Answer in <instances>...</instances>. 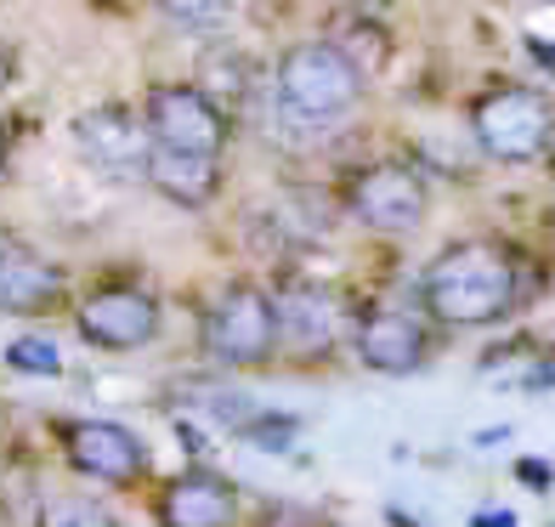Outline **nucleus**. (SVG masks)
Returning <instances> with one entry per match:
<instances>
[{"instance_id":"obj_23","label":"nucleus","mask_w":555,"mask_h":527,"mask_svg":"<svg viewBox=\"0 0 555 527\" xmlns=\"http://www.w3.org/2000/svg\"><path fill=\"white\" fill-rule=\"evenodd\" d=\"M511 432H504V425H493V432H476V448H493V442H504Z\"/></svg>"},{"instance_id":"obj_5","label":"nucleus","mask_w":555,"mask_h":527,"mask_svg":"<svg viewBox=\"0 0 555 527\" xmlns=\"http://www.w3.org/2000/svg\"><path fill=\"white\" fill-rule=\"evenodd\" d=\"M142 125L154 137V147H170V154L216 159L227 142V108H216L193 86H154L147 91V108H142Z\"/></svg>"},{"instance_id":"obj_11","label":"nucleus","mask_w":555,"mask_h":527,"mask_svg":"<svg viewBox=\"0 0 555 527\" xmlns=\"http://www.w3.org/2000/svg\"><path fill=\"white\" fill-rule=\"evenodd\" d=\"M165 527H233L238 522V483L216 471H188L159 493Z\"/></svg>"},{"instance_id":"obj_18","label":"nucleus","mask_w":555,"mask_h":527,"mask_svg":"<svg viewBox=\"0 0 555 527\" xmlns=\"http://www.w3.org/2000/svg\"><path fill=\"white\" fill-rule=\"evenodd\" d=\"M300 432V420H289V414H272V420H244V442L249 448H289V437Z\"/></svg>"},{"instance_id":"obj_20","label":"nucleus","mask_w":555,"mask_h":527,"mask_svg":"<svg viewBox=\"0 0 555 527\" xmlns=\"http://www.w3.org/2000/svg\"><path fill=\"white\" fill-rule=\"evenodd\" d=\"M470 527H516V516H511V511H476Z\"/></svg>"},{"instance_id":"obj_8","label":"nucleus","mask_w":555,"mask_h":527,"mask_svg":"<svg viewBox=\"0 0 555 527\" xmlns=\"http://www.w3.org/2000/svg\"><path fill=\"white\" fill-rule=\"evenodd\" d=\"M74 323H80V335L103 351H137L159 335V300L142 295V290H103L74 312Z\"/></svg>"},{"instance_id":"obj_12","label":"nucleus","mask_w":555,"mask_h":527,"mask_svg":"<svg viewBox=\"0 0 555 527\" xmlns=\"http://www.w3.org/2000/svg\"><path fill=\"white\" fill-rule=\"evenodd\" d=\"M63 267L35 256L23 244H7L0 249V312H52L63 307Z\"/></svg>"},{"instance_id":"obj_13","label":"nucleus","mask_w":555,"mask_h":527,"mask_svg":"<svg viewBox=\"0 0 555 527\" xmlns=\"http://www.w3.org/2000/svg\"><path fill=\"white\" fill-rule=\"evenodd\" d=\"M278 307V340L295 346V351H323L335 340V300L323 295L318 284H284V295H272Z\"/></svg>"},{"instance_id":"obj_16","label":"nucleus","mask_w":555,"mask_h":527,"mask_svg":"<svg viewBox=\"0 0 555 527\" xmlns=\"http://www.w3.org/2000/svg\"><path fill=\"white\" fill-rule=\"evenodd\" d=\"M7 363L23 369V374H57V369H63L57 346H52V340H35V335L12 340V346H7Z\"/></svg>"},{"instance_id":"obj_17","label":"nucleus","mask_w":555,"mask_h":527,"mask_svg":"<svg viewBox=\"0 0 555 527\" xmlns=\"http://www.w3.org/2000/svg\"><path fill=\"white\" fill-rule=\"evenodd\" d=\"M165 23H176V29L188 35H221L227 29V7H165Z\"/></svg>"},{"instance_id":"obj_10","label":"nucleus","mask_w":555,"mask_h":527,"mask_svg":"<svg viewBox=\"0 0 555 527\" xmlns=\"http://www.w3.org/2000/svg\"><path fill=\"white\" fill-rule=\"evenodd\" d=\"M74 137H80L86 159L103 165V170H142L147 176V159H154V137H147V125L131 119L125 108H91L74 119Z\"/></svg>"},{"instance_id":"obj_19","label":"nucleus","mask_w":555,"mask_h":527,"mask_svg":"<svg viewBox=\"0 0 555 527\" xmlns=\"http://www.w3.org/2000/svg\"><path fill=\"white\" fill-rule=\"evenodd\" d=\"M516 471H521V483L533 488V493H544V488H550V465H544V460H521Z\"/></svg>"},{"instance_id":"obj_15","label":"nucleus","mask_w":555,"mask_h":527,"mask_svg":"<svg viewBox=\"0 0 555 527\" xmlns=\"http://www.w3.org/2000/svg\"><path fill=\"white\" fill-rule=\"evenodd\" d=\"M35 527H119L108 505H96L86 493H57L40 505V522Z\"/></svg>"},{"instance_id":"obj_9","label":"nucleus","mask_w":555,"mask_h":527,"mask_svg":"<svg viewBox=\"0 0 555 527\" xmlns=\"http://www.w3.org/2000/svg\"><path fill=\"white\" fill-rule=\"evenodd\" d=\"M351 346H358V358L380 374H414L425 363V351H431V335H425V323L414 312L380 307L351 330Z\"/></svg>"},{"instance_id":"obj_22","label":"nucleus","mask_w":555,"mask_h":527,"mask_svg":"<svg viewBox=\"0 0 555 527\" xmlns=\"http://www.w3.org/2000/svg\"><path fill=\"white\" fill-rule=\"evenodd\" d=\"M7 86H12V46L0 40V91H7Z\"/></svg>"},{"instance_id":"obj_24","label":"nucleus","mask_w":555,"mask_h":527,"mask_svg":"<svg viewBox=\"0 0 555 527\" xmlns=\"http://www.w3.org/2000/svg\"><path fill=\"white\" fill-rule=\"evenodd\" d=\"M0 176H7V131H0Z\"/></svg>"},{"instance_id":"obj_4","label":"nucleus","mask_w":555,"mask_h":527,"mask_svg":"<svg viewBox=\"0 0 555 527\" xmlns=\"http://www.w3.org/2000/svg\"><path fill=\"white\" fill-rule=\"evenodd\" d=\"M470 131H476V142H482L493 159L521 165V159L544 154V142L555 131V108L544 103L539 91H527V86H504V91H493V97L476 103Z\"/></svg>"},{"instance_id":"obj_21","label":"nucleus","mask_w":555,"mask_h":527,"mask_svg":"<svg viewBox=\"0 0 555 527\" xmlns=\"http://www.w3.org/2000/svg\"><path fill=\"white\" fill-rule=\"evenodd\" d=\"M527 52H533V57H539L544 68H555V46H544L539 35H527Z\"/></svg>"},{"instance_id":"obj_1","label":"nucleus","mask_w":555,"mask_h":527,"mask_svg":"<svg viewBox=\"0 0 555 527\" xmlns=\"http://www.w3.org/2000/svg\"><path fill=\"white\" fill-rule=\"evenodd\" d=\"M425 307L442 323H493L516 307V261L504 256L499 244H453L425 267Z\"/></svg>"},{"instance_id":"obj_7","label":"nucleus","mask_w":555,"mask_h":527,"mask_svg":"<svg viewBox=\"0 0 555 527\" xmlns=\"http://www.w3.org/2000/svg\"><path fill=\"white\" fill-rule=\"evenodd\" d=\"M68 460H74V471L96 476V483L131 488L137 476L147 471V442L131 432V425L80 420V425H68Z\"/></svg>"},{"instance_id":"obj_3","label":"nucleus","mask_w":555,"mask_h":527,"mask_svg":"<svg viewBox=\"0 0 555 527\" xmlns=\"http://www.w3.org/2000/svg\"><path fill=\"white\" fill-rule=\"evenodd\" d=\"M205 346L210 358L227 369H249V363H267L278 351V307L272 295L256 284H227L210 312H205Z\"/></svg>"},{"instance_id":"obj_14","label":"nucleus","mask_w":555,"mask_h":527,"mask_svg":"<svg viewBox=\"0 0 555 527\" xmlns=\"http://www.w3.org/2000/svg\"><path fill=\"white\" fill-rule=\"evenodd\" d=\"M147 182H154L165 198H176L182 210H205L221 193V165L198 159V154H170V147H154L147 159Z\"/></svg>"},{"instance_id":"obj_6","label":"nucleus","mask_w":555,"mask_h":527,"mask_svg":"<svg viewBox=\"0 0 555 527\" xmlns=\"http://www.w3.org/2000/svg\"><path fill=\"white\" fill-rule=\"evenodd\" d=\"M346 205L358 221H369V228H380V233H409L425 221V182H420V170L414 165H369L358 170L346 182Z\"/></svg>"},{"instance_id":"obj_2","label":"nucleus","mask_w":555,"mask_h":527,"mask_svg":"<svg viewBox=\"0 0 555 527\" xmlns=\"http://www.w3.org/2000/svg\"><path fill=\"white\" fill-rule=\"evenodd\" d=\"M358 91H363L358 63L330 40H300L278 57V97L300 119H335L358 103Z\"/></svg>"}]
</instances>
